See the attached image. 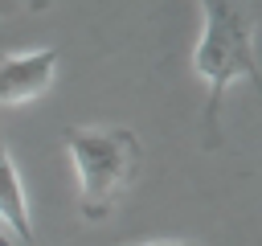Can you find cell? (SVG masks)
Returning <instances> with one entry per match:
<instances>
[{"label": "cell", "mask_w": 262, "mask_h": 246, "mask_svg": "<svg viewBox=\"0 0 262 246\" xmlns=\"http://www.w3.org/2000/svg\"><path fill=\"white\" fill-rule=\"evenodd\" d=\"M205 33L196 41L192 66L209 86L205 98V148L221 144V102L225 90L246 78L262 90V66L254 57V29L262 20V0H201Z\"/></svg>", "instance_id": "cell-1"}, {"label": "cell", "mask_w": 262, "mask_h": 246, "mask_svg": "<svg viewBox=\"0 0 262 246\" xmlns=\"http://www.w3.org/2000/svg\"><path fill=\"white\" fill-rule=\"evenodd\" d=\"M147 246H201V242H147Z\"/></svg>", "instance_id": "cell-6"}, {"label": "cell", "mask_w": 262, "mask_h": 246, "mask_svg": "<svg viewBox=\"0 0 262 246\" xmlns=\"http://www.w3.org/2000/svg\"><path fill=\"white\" fill-rule=\"evenodd\" d=\"M41 4H49V0H0V16H12V12H20V8H41ZM0 246H16V242L0 230Z\"/></svg>", "instance_id": "cell-5"}, {"label": "cell", "mask_w": 262, "mask_h": 246, "mask_svg": "<svg viewBox=\"0 0 262 246\" xmlns=\"http://www.w3.org/2000/svg\"><path fill=\"white\" fill-rule=\"evenodd\" d=\"M66 148L78 168V205L90 221L106 217L111 205L131 189L143 148L131 127H66Z\"/></svg>", "instance_id": "cell-2"}, {"label": "cell", "mask_w": 262, "mask_h": 246, "mask_svg": "<svg viewBox=\"0 0 262 246\" xmlns=\"http://www.w3.org/2000/svg\"><path fill=\"white\" fill-rule=\"evenodd\" d=\"M0 230H8L16 238V246H33V221H29L25 184L16 176V164L8 156L4 135H0Z\"/></svg>", "instance_id": "cell-4"}, {"label": "cell", "mask_w": 262, "mask_h": 246, "mask_svg": "<svg viewBox=\"0 0 262 246\" xmlns=\"http://www.w3.org/2000/svg\"><path fill=\"white\" fill-rule=\"evenodd\" d=\"M57 66H61V53L53 45L0 57V107L29 102V98L45 94L57 78Z\"/></svg>", "instance_id": "cell-3"}]
</instances>
